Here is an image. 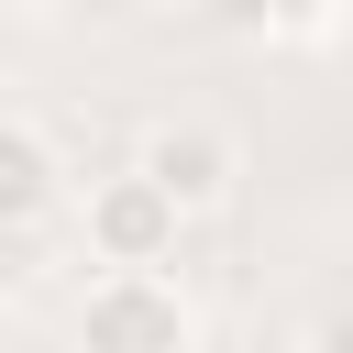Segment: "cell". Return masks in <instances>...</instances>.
Masks as SVG:
<instances>
[{
  "mask_svg": "<svg viewBox=\"0 0 353 353\" xmlns=\"http://www.w3.org/2000/svg\"><path fill=\"white\" fill-rule=\"evenodd\" d=\"M77 243H88L99 276H176L188 221H176V199H165L143 165H110V176H88V199H77Z\"/></svg>",
  "mask_w": 353,
  "mask_h": 353,
  "instance_id": "6da1fadb",
  "label": "cell"
},
{
  "mask_svg": "<svg viewBox=\"0 0 353 353\" xmlns=\"http://www.w3.org/2000/svg\"><path fill=\"white\" fill-rule=\"evenodd\" d=\"M199 11H221L232 33H331L342 0H199Z\"/></svg>",
  "mask_w": 353,
  "mask_h": 353,
  "instance_id": "5b68a950",
  "label": "cell"
},
{
  "mask_svg": "<svg viewBox=\"0 0 353 353\" xmlns=\"http://www.w3.org/2000/svg\"><path fill=\"white\" fill-rule=\"evenodd\" d=\"M55 210H77V188H66V154H55V132H44V121H22V110H0V243L44 232Z\"/></svg>",
  "mask_w": 353,
  "mask_h": 353,
  "instance_id": "277c9868",
  "label": "cell"
},
{
  "mask_svg": "<svg viewBox=\"0 0 353 353\" xmlns=\"http://www.w3.org/2000/svg\"><path fill=\"white\" fill-rule=\"evenodd\" d=\"M320 44H331V55H342V77H353V0L331 11V33H320Z\"/></svg>",
  "mask_w": 353,
  "mask_h": 353,
  "instance_id": "8992f818",
  "label": "cell"
},
{
  "mask_svg": "<svg viewBox=\"0 0 353 353\" xmlns=\"http://www.w3.org/2000/svg\"><path fill=\"white\" fill-rule=\"evenodd\" d=\"M309 353H353V320H320V331H309Z\"/></svg>",
  "mask_w": 353,
  "mask_h": 353,
  "instance_id": "52a82bcc",
  "label": "cell"
},
{
  "mask_svg": "<svg viewBox=\"0 0 353 353\" xmlns=\"http://www.w3.org/2000/svg\"><path fill=\"white\" fill-rule=\"evenodd\" d=\"M132 165L176 199V221H210V210L232 199V176H243V143H232L221 121H154V132L132 143Z\"/></svg>",
  "mask_w": 353,
  "mask_h": 353,
  "instance_id": "3957f363",
  "label": "cell"
},
{
  "mask_svg": "<svg viewBox=\"0 0 353 353\" xmlns=\"http://www.w3.org/2000/svg\"><path fill=\"white\" fill-rule=\"evenodd\" d=\"M0 11H22V22H44V11H66V0H0Z\"/></svg>",
  "mask_w": 353,
  "mask_h": 353,
  "instance_id": "ba28073f",
  "label": "cell"
},
{
  "mask_svg": "<svg viewBox=\"0 0 353 353\" xmlns=\"http://www.w3.org/2000/svg\"><path fill=\"white\" fill-rule=\"evenodd\" d=\"M77 353H199V309L176 276H88L77 287Z\"/></svg>",
  "mask_w": 353,
  "mask_h": 353,
  "instance_id": "7a4b0ae2",
  "label": "cell"
},
{
  "mask_svg": "<svg viewBox=\"0 0 353 353\" xmlns=\"http://www.w3.org/2000/svg\"><path fill=\"white\" fill-rule=\"evenodd\" d=\"M110 11H165V0H110Z\"/></svg>",
  "mask_w": 353,
  "mask_h": 353,
  "instance_id": "9c48e42d",
  "label": "cell"
}]
</instances>
